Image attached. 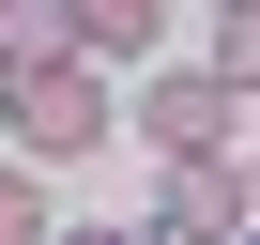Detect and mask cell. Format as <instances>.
Wrapping results in <instances>:
<instances>
[{
	"instance_id": "9",
	"label": "cell",
	"mask_w": 260,
	"mask_h": 245,
	"mask_svg": "<svg viewBox=\"0 0 260 245\" xmlns=\"http://www.w3.org/2000/svg\"><path fill=\"white\" fill-rule=\"evenodd\" d=\"M245 199H260V154H245Z\"/></svg>"
},
{
	"instance_id": "4",
	"label": "cell",
	"mask_w": 260,
	"mask_h": 245,
	"mask_svg": "<svg viewBox=\"0 0 260 245\" xmlns=\"http://www.w3.org/2000/svg\"><path fill=\"white\" fill-rule=\"evenodd\" d=\"M153 31H169V0H77V46L92 62H153Z\"/></svg>"
},
{
	"instance_id": "3",
	"label": "cell",
	"mask_w": 260,
	"mask_h": 245,
	"mask_svg": "<svg viewBox=\"0 0 260 245\" xmlns=\"http://www.w3.org/2000/svg\"><path fill=\"white\" fill-rule=\"evenodd\" d=\"M153 230H184V245H230V230H260V199H245V154H169V184H153Z\"/></svg>"
},
{
	"instance_id": "6",
	"label": "cell",
	"mask_w": 260,
	"mask_h": 245,
	"mask_svg": "<svg viewBox=\"0 0 260 245\" xmlns=\"http://www.w3.org/2000/svg\"><path fill=\"white\" fill-rule=\"evenodd\" d=\"M0 245H46V184H31V154H0Z\"/></svg>"
},
{
	"instance_id": "2",
	"label": "cell",
	"mask_w": 260,
	"mask_h": 245,
	"mask_svg": "<svg viewBox=\"0 0 260 245\" xmlns=\"http://www.w3.org/2000/svg\"><path fill=\"white\" fill-rule=\"evenodd\" d=\"M138 138H153V169L169 154H245V92L199 62V77H138Z\"/></svg>"
},
{
	"instance_id": "5",
	"label": "cell",
	"mask_w": 260,
	"mask_h": 245,
	"mask_svg": "<svg viewBox=\"0 0 260 245\" xmlns=\"http://www.w3.org/2000/svg\"><path fill=\"white\" fill-rule=\"evenodd\" d=\"M61 46H77V0H0V62H16V77L61 62Z\"/></svg>"
},
{
	"instance_id": "1",
	"label": "cell",
	"mask_w": 260,
	"mask_h": 245,
	"mask_svg": "<svg viewBox=\"0 0 260 245\" xmlns=\"http://www.w3.org/2000/svg\"><path fill=\"white\" fill-rule=\"evenodd\" d=\"M0 138H16L31 169H77V154H107V138H122V122H107V62H92V46L31 62V77H16V122H0Z\"/></svg>"
},
{
	"instance_id": "7",
	"label": "cell",
	"mask_w": 260,
	"mask_h": 245,
	"mask_svg": "<svg viewBox=\"0 0 260 245\" xmlns=\"http://www.w3.org/2000/svg\"><path fill=\"white\" fill-rule=\"evenodd\" d=\"M214 77H230V92H260V0H230V16H214Z\"/></svg>"
},
{
	"instance_id": "8",
	"label": "cell",
	"mask_w": 260,
	"mask_h": 245,
	"mask_svg": "<svg viewBox=\"0 0 260 245\" xmlns=\"http://www.w3.org/2000/svg\"><path fill=\"white\" fill-rule=\"evenodd\" d=\"M0 122H16V62H0Z\"/></svg>"
}]
</instances>
